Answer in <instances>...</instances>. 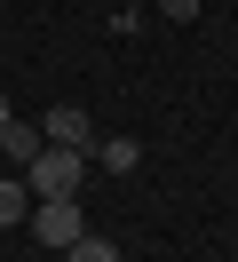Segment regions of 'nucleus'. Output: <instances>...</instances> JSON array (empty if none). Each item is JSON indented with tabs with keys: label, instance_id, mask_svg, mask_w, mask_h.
I'll list each match as a JSON object with an SVG mask.
<instances>
[{
	"label": "nucleus",
	"instance_id": "f257e3e1",
	"mask_svg": "<svg viewBox=\"0 0 238 262\" xmlns=\"http://www.w3.org/2000/svg\"><path fill=\"white\" fill-rule=\"evenodd\" d=\"M24 183H32V199H79V183H88V151L40 143V159L24 167Z\"/></svg>",
	"mask_w": 238,
	"mask_h": 262
},
{
	"label": "nucleus",
	"instance_id": "f03ea898",
	"mask_svg": "<svg viewBox=\"0 0 238 262\" xmlns=\"http://www.w3.org/2000/svg\"><path fill=\"white\" fill-rule=\"evenodd\" d=\"M32 238L40 246H56V254H72L79 246V230H88V214H79V199H32Z\"/></svg>",
	"mask_w": 238,
	"mask_h": 262
},
{
	"label": "nucleus",
	"instance_id": "7ed1b4c3",
	"mask_svg": "<svg viewBox=\"0 0 238 262\" xmlns=\"http://www.w3.org/2000/svg\"><path fill=\"white\" fill-rule=\"evenodd\" d=\"M40 127H48V143H72V151H95V119L79 112V103H56V112H48Z\"/></svg>",
	"mask_w": 238,
	"mask_h": 262
},
{
	"label": "nucleus",
	"instance_id": "20e7f679",
	"mask_svg": "<svg viewBox=\"0 0 238 262\" xmlns=\"http://www.w3.org/2000/svg\"><path fill=\"white\" fill-rule=\"evenodd\" d=\"M88 167H111V175H135V167H143V143H135V135H95Z\"/></svg>",
	"mask_w": 238,
	"mask_h": 262
},
{
	"label": "nucleus",
	"instance_id": "39448f33",
	"mask_svg": "<svg viewBox=\"0 0 238 262\" xmlns=\"http://www.w3.org/2000/svg\"><path fill=\"white\" fill-rule=\"evenodd\" d=\"M40 143H48V127H32V119H8V127H0V151H8L16 167L40 159Z\"/></svg>",
	"mask_w": 238,
	"mask_h": 262
},
{
	"label": "nucleus",
	"instance_id": "423d86ee",
	"mask_svg": "<svg viewBox=\"0 0 238 262\" xmlns=\"http://www.w3.org/2000/svg\"><path fill=\"white\" fill-rule=\"evenodd\" d=\"M24 214H32V183L24 175H0V230H16Z\"/></svg>",
	"mask_w": 238,
	"mask_h": 262
},
{
	"label": "nucleus",
	"instance_id": "0eeeda50",
	"mask_svg": "<svg viewBox=\"0 0 238 262\" xmlns=\"http://www.w3.org/2000/svg\"><path fill=\"white\" fill-rule=\"evenodd\" d=\"M72 262H119V246H111L103 230H79V246H72Z\"/></svg>",
	"mask_w": 238,
	"mask_h": 262
},
{
	"label": "nucleus",
	"instance_id": "6e6552de",
	"mask_svg": "<svg viewBox=\"0 0 238 262\" xmlns=\"http://www.w3.org/2000/svg\"><path fill=\"white\" fill-rule=\"evenodd\" d=\"M199 8H206V0H159V16H167V24H199Z\"/></svg>",
	"mask_w": 238,
	"mask_h": 262
},
{
	"label": "nucleus",
	"instance_id": "1a4fd4ad",
	"mask_svg": "<svg viewBox=\"0 0 238 262\" xmlns=\"http://www.w3.org/2000/svg\"><path fill=\"white\" fill-rule=\"evenodd\" d=\"M8 119H16V112H8V96H0V127H8Z\"/></svg>",
	"mask_w": 238,
	"mask_h": 262
}]
</instances>
